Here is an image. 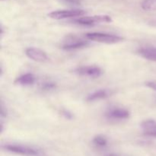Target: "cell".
<instances>
[{
	"label": "cell",
	"instance_id": "20",
	"mask_svg": "<svg viewBox=\"0 0 156 156\" xmlns=\"http://www.w3.org/2000/svg\"></svg>",
	"mask_w": 156,
	"mask_h": 156
},
{
	"label": "cell",
	"instance_id": "6",
	"mask_svg": "<svg viewBox=\"0 0 156 156\" xmlns=\"http://www.w3.org/2000/svg\"><path fill=\"white\" fill-rule=\"evenodd\" d=\"M88 45V41L76 37H69L62 44L61 48L64 50H75L85 47Z\"/></svg>",
	"mask_w": 156,
	"mask_h": 156
},
{
	"label": "cell",
	"instance_id": "1",
	"mask_svg": "<svg viewBox=\"0 0 156 156\" xmlns=\"http://www.w3.org/2000/svg\"><path fill=\"white\" fill-rule=\"evenodd\" d=\"M2 148L3 149L11 153L23 156H41L43 154L41 149L26 145L12 143L4 145L2 146Z\"/></svg>",
	"mask_w": 156,
	"mask_h": 156
},
{
	"label": "cell",
	"instance_id": "18",
	"mask_svg": "<svg viewBox=\"0 0 156 156\" xmlns=\"http://www.w3.org/2000/svg\"><path fill=\"white\" fill-rule=\"evenodd\" d=\"M62 115L65 118H66L67 120H71V119H73V114H72L69 111H66V110H64V111H62Z\"/></svg>",
	"mask_w": 156,
	"mask_h": 156
},
{
	"label": "cell",
	"instance_id": "2",
	"mask_svg": "<svg viewBox=\"0 0 156 156\" xmlns=\"http://www.w3.org/2000/svg\"><path fill=\"white\" fill-rule=\"evenodd\" d=\"M85 37L88 40L95 42L106 44H115L123 41V37L115 34L101 33V32H91L87 33Z\"/></svg>",
	"mask_w": 156,
	"mask_h": 156
},
{
	"label": "cell",
	"instance_id": "3",
	"mask_svg": "<svg viewBox=\"0 0 156 156\" xmlns=\"http://www.w3.org/2000/svg\"><path fill=\"white\" fill-rule=\"evenodd\" d=\"M112 18L106 15H93V16H82L73 20L74 24L82 26H93L101 23H111Z\"/></svg>",
	"mask_w": 156,
	"mask_h": 156
},
{
	"label": "cell",
	"instance_id": "17",
	"mask_svg": "<svg viewBox=\"0 0 156 156\" xmlns=\"http://www.w3.org/2000/svg\"><path fill=\"white\" fill-rule=\"evenodd\" d=\"M146 85L148 88L156 91V81H150V82H146Z\"/></svg>",
	"mask_w": 156,
	"mask_h": 156
},
{
	"label": "cell",
	"instance_id": "12",
	"mask_svg": "<svg viewBox=\"0 0 156 156\" xmlns=\"http://www.w3.org/2000/svg\"><path fill=\"white\" fill-rule=\"evenodd\" d=\"M36 82V77L32 73H25L16 78L15 83L21 86H30Z\"/></svg>",
	"mask_w": 156,
	"mask_h": 156
},
{
	"label": "cell",
	"instance_id": "4",
	"mask_svg": "<svg viewBox=\"0 0 156 156\" xmlns=\"http://www.w3.org/2000/svg\"><path fill=\"white\" fill-rule=\"evenodd\" d=\"M86 12L82 9H69V10H57L51 12L48 14V17L56 20L65 19V18L82 17Z\"/></svg>",
	"mask_w": 156,
	"mask_h": 156
},
{
	"label": "cell",
	"instance_id": "10",
	"mask_svg": "<svg viewBox=\"0 0 156 156\" xmlns=\"http://www.w3.org/2000/svg\"><path fill=\"white\" fill-rule=\"evenodd\" d=\"M113 94L112 91L109 89H99L97 91H94V92L91 93L87 96L86 100L88 101H95L102 100V99L108 98L111 97V94Z\"/></svg>",
	"mask_w": 156,
	"mask_h": 156
},
{
	"label": "cell",
	"instance_id": "14",
	"mask_svg": "<svg viewBox=\"0 0 156 156\" xmlns=\"http://www.w3.org/2000/svg\"><path fill=\"white\" fill-rule=\"evenodd\" d=\"M141 7L143 10L147 12L156 11V0H143L141 3Z\"/></svg>",
	"mask_w": 156,
	"mask_h": 156
},
{
	"label": "cell",
	"instance_id": "9",
	"mask_svg": "<svg viewBox=\"0 0 156 156\" xmlns=\"http://www.w3.org/2000/svg\"><path fill=\"white\" fill-rule=\"evenodd\" d=\"M141 128L144 135L156 138V121L155 120H146L142 122Z\"/></svg>",
	"mask_w": 156,
	"mask_h": 156
},
{
	"label": "cell",
	"instance_id": "5",
	"mask_svg": "<svg viewBox=\"0 0 156 156\" xmlns=\"http://www.w3.org/2000/svg\"><path fill=\"white\" fill-rule=\"evenodd\" d=\"M74 73L76 74L81 76H85V77H89L95 79V78L100 77L102 75L101 69L98 66H80L74 69Z\"/></svg>",
	"mask_w": 156,
	"mask_h": 156
},
{
	"label": "cell",
	"instance_id": "19",
	"mask_svg": "<svg viewBox=\"0 0 156 156\" xmlns=\"http://www.w3.org/2000/svg\"><path fill=\"white\" fill-rule=\"evenodd\" d=\"M107 156H120L119 155H117V154H115V153H111V154H109Z\"/></svg>",
	"mask_w": 156,
	"mask_h": 156
},
{
	"label": "cell",
	"instance_id": "16",
	"mask_svg": "<svg viewBox=\"0 0 156 156\" xmlns=\"http://www.w3.org/2000/svg\"><path fill=\"white\" fill-rule=\"evenodd\" d=\"M62 1L66 4L73 5H77L81 4V0H62Z\"/></svg>",
	"mask_w": 156,
	"mask_h": 156
},
{
	"label": "cell",
	"instance_id": "11",
	"mask_svg": "<svg viewBox=\"0 0 156 156\" xmlns=\"http://www.w3.org/2000/svg\"><path fill=\"white\" fill-rule=\"evenodd\" d=\"M137 53L144 59L149 61L156 62V47H143L138 49Z\"/></svg>",
	"mask_w": 156,
	"mask_h": 156
},
{
	"label": "cell",
	"instance_id": "7",
	"mask_svg": "<svg viewBox=\"0 0 156 156\" xmlns=\"http://www.w3.org/2000/svg\"><path fill=\"white\" fill-rule=\"evenodd\" d=\"M105 115L108 120H122L129 118L130 116V113L125 108H111L107 110Z\"/></svg>",
	"mask_w": 156,
	"mask_h": 156
},
{
	"label": "cell",
	"instance_id": "8",
	"mask_svg": "<svg viewBox=\"0 0 156 156\" xmlns=\"http://www.w3.org/2000/svg\"><path fill=\"white\" fill-rule=\"evenodd\" d=\"M25 54L29 59L35 62H43L48 60V56L44 50L35 47H28L26 49Z\"/></svg>",
	"mask_w": 156,
	"mask_h": 156
},
{
	"label": "cell",
	"instance_id": "15",
	"mask_svg": "<svg viewBox=\"0 0 156 156\" xmlns=\"http://www.w3.org/2000/svg\"><path fill=\"white\" fill-rule=\"evenodd\" d=\"M56 83H54V82H46L41 84V88L42 91H52V90H54L55 88H56Z\"/></svg>",
	"mask_w": 156,
	"mask_h": 156
},
{
	"label": "cell",
	"instance_id": "13",
	"mask_svg": "<svg viewBox=\"0 0 156 156\" xmlns=\"http://www.w3.org/2000/svg\"><path fill=\"white\" fill-rule=\"evenodd\" d=\"M92 143L95 147L99 148V149H103L108 146V140L105 136L97 135L93 138Z\"/></svg>",
	"mask_w": 156,
	"mask_h": 156
}]
</instances>
